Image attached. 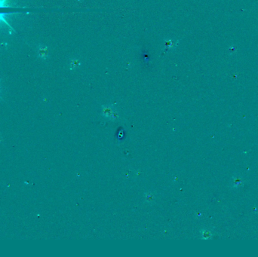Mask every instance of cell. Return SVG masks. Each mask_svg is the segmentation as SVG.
<instances>
[{"mask_svg": "<svg viewBox=\"0 0 258 257\" xmlns=\"http://www.w3.org/2000/svg\"><path fill=\"white\" fill-rule=\"evenodd\" d=\"M201 235L202 239L208 240L212 238V232L208 229H202L201 231Z\"/></svg>", "mask_w": 258, "mask_h": 257, "instance_id": "cell-7", "label": "cell"}, {"mask_svg": "<svg viewBox=\"0 0 258 257\" xmlns=\"http://www.w3.org/2000/svg\"><path fill=\"white\" fill-rule=\"evenodd\" d=\"M118 117H119V113H118V112L116 111V109H114L113 114H112V115L110 116V118H112V119H113V120H115V119H117Z\"/></svg>", "mask_w": 258, "mask_h": 257, "instance_id": "cell-10", "label": "cell"}, {"mask_svg": "<svg viewBox=\"0 0 258 257\" xmlns=\"http://www.w3.org/2000/svg\"><path fill=\"white\" fill-rule=\"evenodd\" d=\"M14 14V13H11V12H2V13H0V23L3 22L4 24H6V25H7L8 27L10 28V29H11V30H12L13 32H14V29H13V27H11V25H10V24H9V22L7 21V20H6V18H7L8 16L10 15V14Z\"/></svg>", "mask_w": 258, "mask_h": 257, "instance_id": "cell-5", "label": "cell"}, {"mask_svg": "<svg viewBox=\"0 0 258 257\" xmlns=\"http://www.w3.org/2000/svg\"><path fill=\"white\" fill-rule=\"evenodd\" d=\"M179 42H180V40H175L171 38H165L163 40V49L165 51L175 50Z\"/></svg>", "mask_w": 258, "mask_h": 257, "instance_id": "cell-1", "label": "cell"}, {"mask_svg": "<svg viewBox=\"0 0 258 257\" xmlns=\"http://www.w3.org/2000/svg\"><path fill=\"white\" fill-rule=\"evenodd\" d=\"M81 61L79 58H73L70 60V70H76L81 67Z\"/></svg>", "mask_w": 258, "mask_h": 257, "instance_id": "cell-6", "label": "cell"}, {"mask_svg": "<svg viewBox=\"0 0 258 257\" xmlns=\"http://www.w3.org/2000/svg\"><path fill=\"white\" fill-rule=\"evenodd\" d=\"M145 199L147 202H152L155 199V197H154V195L151 192H148L145 193Z\"/></svg>", "mask_w": 258, "mask_h": 257, "instance_id": "cell-8", "label": "cell"}, {"mask_svg": "<svg viewBox=\"0 0 258 257\" xmlns=\"http://www.w3.org/2000/svg\"><path fill=\"white\" fill-rule=\"evenodd\" d=\"M0 82H1V80H0ZM0 91H1V88H0ZM1 95H0V99H1Z\"/></svg>", "mask_w": 258, "mask_h": 257, "instance_id": "cell-11", "label": "cell"}, {"mask_svg": "<svg viewBox=\"0 0 258 257\" xmlns=\"http://www.w3.org/2000/svg\"><path fill=\"white\" fill-rule=\"evenodd\" d=\"M9 0H0V8H7L9 7Z\"/></svg>", "mask_w": 258, "mask_h": 257, "instance_id": "cell-9", "label": "cell"}, {"mask_svg": "<svg viewBox=\"0 0 258 257\" xmlns=\"http://www.w3.org/2000/svg\"><path fill=\"white\" fill-rule=\"evenodd\" d=\"M115 109L112 105H106L103 106L101 108V114L106 118H110V116L113 114Z\"/></svg>", "mask_w": 258, "mask_h": 257, "instance_id": "cell-4", "label": "cell"}, {"mask_svg": "<svg viewBox=\"0 0 258 257\" xmlns=\"http://www.w3.org/2000/svg\"><path fill=\"white\" fill-rule=\"evenodd\" d=\"M38 56L42 60H46L48 57V48L45 45H39L38 47Z\"/></svg>", "mask_w": 258, "mask_h": 257, "instance_id": "cell-2", "label": "cell"}, {"mask_svg": "<svg viewBox=\"0 0 258 257\" xmlns=\"http://www.w3.org/2000/svg\"><path fill=\"white\" fill-rule=\"evenodd\" d=\"M244 184L242 177L239 175H235L232 179V186L233 189H239Z\"/></svg>", "mask_w": 258, "mask_h": 257, "instance_id": "cell-3", "label": "cell"}]
</instances>
